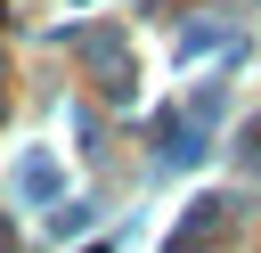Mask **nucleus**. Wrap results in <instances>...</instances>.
<instances>
[{
    "label": "nucleus",
    "instance_id": "2",
    "mask_svg": "<svg viewBox=\"0 0 261 253\" xmlns=\"http://www.w3.org/2000/svg\"><path fill=\"white\" fill-rule=\"evenodd\" d=\"M90 253H114V245H90Z\"/></svg>",
    "mask_w": 261,
    "mask_h": 253
},
{
    "label": "nucleus",
    "instance_id": "1",
    "mask_svg": "<svg viewBox=\"0 0 261 253\" xmlns=\"http://www.w3.org/2000/svg\"><path fill=\"white\" fill-rule=\"evenodd\" d=\"M16 196H33V204L65 196V171H57V155H24V163H16Z\"/></svg>",
    "mask_w": 261,
    "mask_h": 253
}]
</instances>
